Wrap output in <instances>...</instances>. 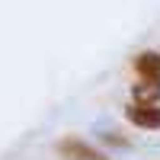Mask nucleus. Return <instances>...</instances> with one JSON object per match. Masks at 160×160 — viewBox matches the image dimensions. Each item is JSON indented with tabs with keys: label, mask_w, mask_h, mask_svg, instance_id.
Wrapping results in <instances>:
<instances>
[{
	"label": "nucleus",
	"mask_w": 160,
	"mask_h": 160,
	"mask_svg": "<svg viewBox=\"0 0 160 160\" xmlns=\"http://www.w3.org/2000/svg\"><path fill=\"white\" fill-rule=\"evenodd\" d=\"M58 154L68 157V160H109L106 154H99L93 144L80 141V138H61L58 141Z\"/></svg>",
	"instance_id": "f257e3e1"
},
{
	"label": "nucleus",
	"mask_w": 160,
	"mask_h": 160,
	"mask_svg": "<svg viewBox=\"0 0 160 160\" xmlns=\"http://www.w3.org/2000/svg\"><path fill=\"white\" fill-rule=\"evenodd\" d=\"M125 118L138 128H160V106H141V102H131L125 109Z\"/></svg>",
	"instance_id": "f03ea898"
},
{
	"label": "nucleus",
	"mask_w": 160,
	"mask_h": 160,
	"mask_svg": "<svg viewBox=\"0 0 160 160\" xmlns=\"http://www.w3.org/2000/svg\"><path fill=\"white\" fill-rule=\"evenodd\" d=\"M135 68L141 80H160V51H141L135 58Z\"/></svg>",
	"instance_id": "7ed1b4c3"
},
{
	"label": "nucleus",
	"mask_w": 160,
	"mask_h": 160,
	"mask_svg": "<svg viewBox=\"0 0 160 160\" xmlns=\"http://www.w3.org/2000/svg\"><path fill=\"white\" fill-rule=\"evenodd\" d=\"M131 96L141 106H157L160 102V80H141L131 87Z\"/></svg>",
	"instance_id": "20e7f679"
}]
</instances>
